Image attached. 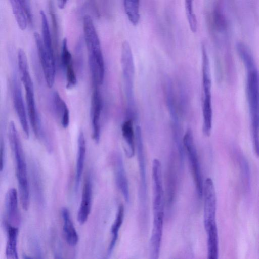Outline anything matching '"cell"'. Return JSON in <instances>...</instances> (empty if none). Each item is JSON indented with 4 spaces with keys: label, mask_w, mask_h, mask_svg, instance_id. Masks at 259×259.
I'll return each mask as SVG.
<instances>
[{
    "label": "cell",
    "mask_w": 259,
    "mask_h": 259,
    "mask_svg": "<svg viewBox=\"0 0 259 259\" xmlns=\"http://www.w3.org/2000/svg\"><path fill=\"white\" fill-rule=\"evenodd\" d=\"M246 72V93L250 118L253 147L259 158V71L254 56L244 43L236 45Z\"/></svg>",
    "instance_id": "obj_1"
},
{
    "label": "cell",
    "mask_w": 259,
    "mask_h": 259,
    "mask_svg": "<svg viewBox=\"0 0 259 259\" xmlns=\"http://www.w3.org/2000/svg\"><path fill=\"white\" fill-rule=\"evenodd\" d=\"M83 28L93 86L100 87L104 79V60L100 39L93 20L89 15L84 16Z\"/></svg>",
    "instance_id": "obj_2"
},
{
    "label": "cell",
    "mask_w": 259,
    "mask_h": 259,
    "mask_svg": "<svg viewBox=\"0 0 259 259\" xmlns=\"http://www.w3.org/2000/svg\"><path fill=\"white\" fill-rule=\"evenodd\" d=\"M8 135L13 152L20 200L23 209L27 210L30 202V191L27 164L24 151L18 133L13 121L9 123Z\"/></svg>",
    "instance_id": "obj_3"
},
{
    "label": "cell",
    "mask_w": 259,
    "mask_h": 259,
    "mask_svg": "<svg viewBox=\"0 0 259 259\" xmlns=\"http://www.w3.org/2000/svg\"><path fill=\"white\" fill-rule=\"evenodd\" d=\"M121 66L128 111L133 112L135 103L134 83L135 68L132 50L128 41L123 42L121 48Z\"/></svg>",
    "instance_id": "obj_4"
},
{
    "label": "cell",
    "mask_w": 259,
    "mask_h": 259,
    "mask_svg": "<svg viewBox=\"0 0 259 259\" xmlns=\"http://www.w3.org/2000/svg\"><path fill=\"white\" fill-rule=\"evenodd\" d=\"M136 147L139 167L140 185L139 197L141 213L143 219L147 215V187L146 179V165L143 142L142 131L140 126L135 128Z\"/></svg>",
    "instance_id": "obj_5"
},
{
    "label": "cell",
    "mask_w": 259,
    "mask_h": 259,
    "mask_svg": "<svg viewBox=\"0 0 259 259\" xmlns=\"http://www.w3.org/2000/svg\"><path fill=\"white\" fill-rule=\"evenodd\" d=\"M183 144L188 158L196 191L198 196L201 198L202 197L204 181L193 132L190 128L186 131L183 138Z\"/></svg>",
    "instance_id": "obj_6"
},
{
    "label": "cell",
    "mask_w": 259,
    "mask_h": 259,
    "mask_svg": "<svg viewBox=\"0 0 259 259\" xmlns=\"http://www.w3.org/2000/svg\"><path fill=\"white\" fill-rule=\"evenodd\" d=\"M152 171L153 214H164V192L162 166L160 161L157 158L153 161Z\"/></svg>",
    "instance_id": "obj_7"
},
{
    "label": "cell",
    "mask_w": 259,
    "mask_h": 259,
    "mask_svg": "<svg viewBox=\"0 0 259 259\" xmlns=\"http://www.w3.org/2000/svg\"><path fill=\"white\" fill-rule=\"evenodd\" d=\"M34 38L47 85L52 88L56 76L54 55L45 49L42 38L38 32L34 33Z\"/></svg>",
    "instance_id": "obj_8"
},
{
    "label": "cell",
    "mask_w": 259,
    "mask_h": 259,
    "mask_svg": "<svg viewBox=\"0 0 259 259\" xmlns=\"http://www.w3.org/2000/svg\"><path fill=\"white\" fill-rule=\"evenodd\" d=\"M204 200V226L216 223L217 197L213 182L210 178L204 182L203 194Z\"/></svg>",
    "instance_id": "obj_9"
},
{
    "label": "cell",
    "mask_w": 259,
    "mask_h": 259,
    "mask_svg": "<svg viewBox=\"0 0 259 259\" xmlns=\"http://www.w3.org/2000/svg\"><path fill=\"white\" fill-rule=\"evenodd\" d=\"M12 98L13 105L26 138L30 135L27 115L25 109L22 91L17 75L14 74L12 85Z\"/></svg>",
    "instance_id": "obj_10"
},
{
    "label": "cell",
    "mask_w": 259,
    "mask_h": 259,
    "mask_svg": "<svg viewBox=\"0 0 259 259\" xmlns=\"http://www.w3.org/2000/svg\"><path fill=\"white\" fill-rule=\"evenodd\" d=\"M102 108V98L99 87H94L91 97V120L92 137L97 143L100 139V119Z\"/></svg>",
    "instance_id": "obj_11"
},
{
    "label": "cell",
    "mask_w": 259,
    "mask_h": 259,
    "mask_svg": "<svg viewBox=\"0 0 259 259\" xmlns=\"http://www.w3.org/2000/svg\"><path fill=\"white\" fill-rule=\"evenodd\" d=\"M113 165L116 185L122 194L125 201H130V193L128 180L124 166L122 156L116 153L113 157Z\"/></svg>",
    "instance_id": "obj_12"
},
{
    "label": "cell",
    "mask_w": 259,
    "mask_h": 259,
    "mask_svg": "<svg viewBox=\"0 0 259 259\" xmlns=\"http://www.w3.org/2000/svg\"><path fill=\"white\" fill-rule=\"evenodd\" d=\"M93 186L90 175L85 177L82 188L81 202L77 213V221L80 225L84 224L90 215L92 202Z\"/></svg>",
    "instance_id": "obj_13"
},
{
    "label": "cell",
    "mask_w": 259,
    "mask_h": 259,
    "mask_svg": "<svg viewBox=\"0 0 259 259\" xmlns=\"http://www.w3.org/2000/svg\"><path fill=\"white\" fill-rule=\"evenodd\" d=\"M163 217L153 216V229L150 241L149 259H159L163 234Z\"/></svg>",
    "instance_id": "obj_14"
},
{
    "label": "cell",
    "mask_w": 259,
    "mask_h": 259,
    "mask_svg": "<svg viewBox=\"0 0 259 259\" xmlns=\"http://www.w3.org/2000/svg\"><path fill=\"white\" fill-rule=\"evenodd\" d=\"M61 62L66 72V87L68 89H72L76 84L77 78L72 55L68 49L67 39L66 38H64L62 41Z\"/></svg>",
    "instance_id": "obj_15"
},
{
    "label": "cell",
    "mask_w": 259,
    "mask_h": 259,
    "mask_svg": "<svg viewBox=\"0 0 259 259\" xmlns=\"http://www.w3.org/2000/svg\"><path fill=\"white\" fill-rule=\"evenodd\" d=\"M86 141L84 133L81 130L78 136L77 152L76 156L75 187L76 192L79 190L83 174L86 156Z\"/></svg>",
    "instance_id": "obj_16"
},
{
    "label": "cell",
    "mask_w": 259,
    "mask_h": 259,
    "mask_svg": "<svg viewBox=\"0 0 259 259\" xmlns=\"http://www.w3.org/2000/svg\"><path fill=\"white\" fill-rule=\"evenodd\" d=\"M5 206L8 221L10 225L15 226L20 220L18 208V193L14 188H10L6 195ZM16 227V226H15Z\"/></svg>",
    "instance_id": "obj_17"
},
{
    "label": "cell",
    "mask_w": 259,
    "mask_h": 259,
    "mask_svg": "<svg viewBox=\"0 0 259 259\" xmlns=\"http://www.w3.org/2000/svg\"><path fill=\"white\" fill-rule=\"evenodd\" d=\"M122 135L125 144V152L128 158L133 157L135 152L136 134L132 117L128 118L121 126Z\"/></svg>",
    "instance_id": "obj_18"
},
{
    "label": "cell",
    "mask_w": 259,
    "mask_h": 259,
    "mask_svg": "<svg viewBox=\"0 0 259 259\" xmlns=\"http://www.w3.org/2000/svg\"><path fill=\"white\" fill-rule=\"evenodd\" d=\"M61 215L63 220V231L65 240L69 245L74 247L78 243V236L67 208L64 207L62 209Z\"/></svg>",
    "instance_id": "obj_19"
},
{
    "label": "cell",
    "mask_w": 259,
    "mask_h": 259,
    "mask_svg": "<svg viewBox=\"0 0 259 259\" xmlns=\"http://www.w3.org/2000/svg\"><path fill=\"white\" fill-rule=\"evenodd\" d=\"M53 108L55 115L63 128H67L69 124V110L65 101L59 94L55 91L53 95Z\"/></svg>",
    "instance_id": "obj_20"
},
{
    "label": "cell",
    "mask_w": 259,
    "mask_h": 259,
    "mask_svg": "<svg viewBox=\"0 0 259 259\" xmlns=\"http://www.w3.org/2000/svg\"><path fill=\"white\" fill-rule=\"evenodd\" d=\"M207 236V259H219L218 235L216 223L204 226Z\"/></svg>",
    "instance_id": "obj_21"
},
{
    "label": "cell",
    "mask_w": 259,
    "mask_h": 259,
    "mask_svg": "<svg viewBox=\"0 0 259 259\" xmlns=\"http://www.w3.org/2000/svg\"><path fill=\"white\" fill-rule=\"evenodd\" d=\"M202 131L204 134L209 136L212 128V108L211 94H202Z\"/></svg>",
    "instance_id": "obj_22"
},
{
    "label": "cell",
    "mask_w": 259,
    "mask_h": 259,
    "mask_svg": "<svg viewBox=\"0 0 259 259\" xmlns=\"http://www.w3.org/2000/svg\"><path fill=\"white\" fill-rule=\"evenodd\" d=\"M176 176L174 162L171 159L167 168L166 176V204L169 208L172 206L176 197Z\"/></svg>",
    "instance_id": "obj_23"
},
{
    "label": "cell",
    "mask_w": 259,
    "mask_h": 259,
    "mask_svg": "<svg viewBox=\"0 0 259 259\" xmlns=\"http://www.w3.org/2000/svg\"><path fill=\"white\" fill-rule=\"evenodd\" d=\"M7 225V242L5 251L6 259H19L17 247L18 229L10 224Z\"/></svg>",
    "instance_id": "obj_24"
},
{
    "label": "cell",
    "mask_w": 259,
    "mask_h": 259,
    "mask_svg": "<svg viewBox=\"0 0 259 259\" xmlns=\"http://www.w3.org/2000/svg\"><path fill=\"white\" fill-rule=\"evenodd\" d=\"M210 16L214 29L219 32H225L227 30L228 22L226 16L222 5L219 2L213 5Z\"/></svg>",
    "instance_id": "obj_25"
},
{
    "label": "cell",
    "mask_w": 259,
    "mask_h": 259,
    "mask_svg": "<svg viewBox=\"0 0 259 259\" xmlns=\"http://www.w3.org/2000/svg\"><path fill=\"white\" fill-rule=\"evenodd\" d=\"M124 214V207L122 204H120L118 206L115 219L111 226V239L107 251L108 255H110L111 254L116 245L118 239L119 230L123 223Z\"/></svg>",
    "instance_id": "obj_26"
},
{
    "label": "cell",
    "mask_w": 259,
    "mask_h": 259,
    "mask_svg": "<svg viewBox=\"0 0 259 259\" xmlns=\"http://www.w3.org/2000/svg\"><path fill=\"white\" fill-rule=\"evenodd\" d=\"M10 3L19 28L22 30H25L28 21L21 1L10 0Z\"/></svg>",
    "instance_id": "obj_27"
},
{
    "label": "cell",
    "mask_w": 259,
    "mask_h": 259,
    "mask_svg": "<svg viewBox=\"0 0 259 259\" xmlns=\"http://www.w3.org/2000/svg\"><path fill=\"white\" fill-rule=\"evenodd\" d=\"M40 15L41 23V38L45 48L50 54L54 55L52 36L46 14L42 10H41Z\"/></svg>",
    "instance_id": "obj_28"
},
{
    "label": "cell",
    "mask_w": 259,
    "mask_h": 259,
    "mask_svg": "<svg viewBox=\"0 0 259 259\" xmlns=\"http://www.w3.org/2000/svg\"><path fill=\"white\" fill-rule=\"evenodd\" d=\"M123 5L125 12L131 23L134 25H137L140 18L139 1L126 0L124 1Z\"/></svg>",
    "instance_id": "obj_29"
},
{
    "label": "cell",
    "mask_w": 259,
    "mask_h": 259,
    "mask_svg": "<svg viewBox=\"0 0 259 259\" xmlns=\"http://www.w3.org/2000/svg\"><path fill=\"white\" fill-rule=\"evenodd\" d=\"M185 9L190 28L192 32H196L198 23L192 1H186L185 2Z\"/></svg>",
    "instance_id": "obj_30"
},
{
    "label": "cell",
    "mask_w": 259,
    "mask_h": 259,
    "mask_svg": "<svg viewBox=\"0 0 259 259\" xmlns=\"http://www.w3.org/2000/svg\"><path fill=\"white\" fill-rule=\"evenodd\" d=\"M240 168L242 180L243 179V183L245 186L248 187L250 182V171L248 164L246 159L243 157L239 158Z\"/></svg>",
    "instance_id": "obj_31"
},
{
    "label": "cell",
    "mask_w": 259,
    "mask_h": 259,
    "mask_svg": "<svg viewBox=\"0 0 259 259\" xmlns=\"http://www.w3.org/2000/svg\"><path fill=\"white\" fill-rule=\"evenodd\" d=\"M21 1L27 17L28 24H29V25H32V15L30 2L26 0Z\"/></svg>",
    "instance_id": "obj_32"
},
{
    "label": "cell",
    "mask_w": 259,
    "mask_h": 259,
    "mask_svg": "<svg viewBox=\"0 0 259 259\" xmlns=\"http://www.w3.org/2000/svg\"><path fill=\"white\" fill-rule=\"evenodd\" d=\"M4 143L2 140L1 142V171L4 169L5 160V152Z\"/></svg>",
    "instance_id": "obj_33"
},
{
    "label": "cell",
    "mask_w": 259,
    "mask_h": 259,
    "mask_svg": "<svg viewBox=\"0 0 259 259\" xmlns=\"http://www.w3.org/2000/svg\"><path fill=\"white\" fill-rule=\"evenodd\" d=\"M34 248L36 259H44L42 252L37 244L34 245Z\"/></svg>",
    "instance_id": "obj_34"
},
{
    "label": "cell",
    "mask_w": 259,
    "mask_h": 259,
    "mask_svg": "<svg viewBox=\"0 0 259 259\" xmlns=\"http://www.w3.org/2000/svg\"><path fill=\"white\" fill-rule=\"evenodd\" d=\"M67 1H57V5L60 9H63L65 7Z\"/></svg>",
    "instance_id": "obj_35"
},
{
    "label": "cell",
    "mask_w": 259,
    "mask_h": 259,
    "mask_svg": "<svg viewBox=\"0 0 259 259\" xmlns=\"http://www.w3.org/2000/svg\"><path fill=\"white\" fill-rule=\"evenodd\" d=\"M23 259H32L30 256H27L25 254L23 255Z\"/></svg>",
    "instance_id": "obj_36"
},
{
    "label": "cell",
    "mask_w": 259,
    "mask_h": 259,
    "mask_svg": "<svg viewBox=\"0 0 259 259\" xmlns=\"http://www.w3.org/2000/svg\"><path fill=\"white\" fill-rule=\"evenodd\" d=\"M55 259H62V258L61 257V256L60 255L57 254L56 255Z\"/></svg>",
    "instance_id": "obj_37"
}]
</instances>
